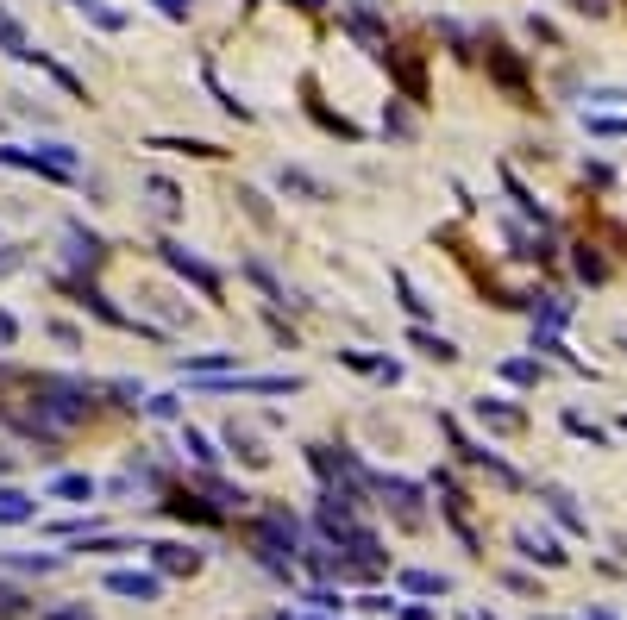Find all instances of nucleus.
<instances>
[{
  "label": "nucleus",
  "mask_w": 627,
  "mask_h": 620,
  "mask_svg": "<svg viewBox=\"0 0 627 620\" xmlns=\"http://www.w3.org/2000/svg\"><path fill=\"white\" fill-rule=\"evenodd\" d=\"M251 552H258L264 570H276V577H289L295 558H301V527L289 508H270L264 520H251Z\"/></svg>",
  "instance_id": "nucleus-1"
},
{
  "label": "nucleus",
  "mask_w": 627,
  "mask_h": 620,
  "mask_svg": "<svg viewBox=\"0 0 627 620\" xmlns=\"http://www.w3.org/2000/svg\"><path fill=\"white\" fill-rule=\"evenodd\" d=\"M32 401L63 426V433H76V426L95 414V383H82V376H38Z\"/></svg>",
  "instance_id": "nucleus-2"
},
{
  "label": "nucleus",
  "mask_w": 627,
  "mask_h": 620,
  "mask_svg": "<svg viewBox=\"0 0 627 620\" xmlns=\"http://www.w3.org/2000/svg\"><path fill=\"white\" fill-rule=\"evenodd\" d=\"M0 163H7V170H32L44 182H76L82 176V151L63 145V138H51V145H7Z\"/></svg>",
  "instance_id": "nucleus-3"
},
{
  "label": "nucleus",
  "mask_w": 627,
  "mask_h": 620,
  "mask_svg": "<svg viewBox=\"0 0 627 620\" xmlns=\"http://www.w3.org/2000/svg\"><path fill=\"white\" fill-rule=\"evenodd\" d=\"M157 257H164V264L182 276V282H195L201 289V301H226V276L207 264V257H195L189 245H176V238H164V245H157Z\"/></svg>",
  "instance_id": "nucleus-4"
},
{
  "label": "nucleus",
  "mask_w": 627,
  "mask_h": 620,
  "mask_svg": "<svg viewBox=\"0 0 627 620\" xmlns=\"http://www.w3.org/2000/svg\"><path fill=\"white\" fill-rule=\"evenodd\" d=\"M63 264L76 270V276H95V270L107 264V238L88 232L82 220H69V226H63Z\"/></svg>",
  "instance_id": "nucleus-5"
},
{
  "label": "nucleus",
  "mask_w": 627,
  "mask_h": 620,
  "mask_svg": "<svg viewBox=\"0 0 627 620\" xmlns=\"http://www.w3.org/2000/svg\"><path fill=\"white\" fill-rule=\"evenodd\" d=\"M370 489H377L383 502L396 508L402 527H421V483H408V476H377V470H370Z\"/></svg>",
  "instance_id": "nucleus-6"
},
{
  "label": "nucleus",
  "mask_w": 627,
  "mask_h": 620,
  "mask_svg": "<svg viewBox=\"0 0 627 620\" xmlns=\"http://www.w3.org/2000/svg\"><path fill=\"white\" fill-rule=\"evenodd\" d=\"M471 414L490 426V433H521V426H527V414H521V408H508L502 395H477V401H471Z\"/></svg>",
  "instance_id": "nucleus-7"
},
{
  "label": "nucleus",
  "mask_w": 627,
  "mask_h": 620,
  "mask_svg": "<svg viewBox=\"0 0 627 620\" xmlns=\"http://www.w3.org/2000/svg\"><path fill=\"white\" fill-rule=\"evenodd\" d=\"M276 188H283V195H301V201H333V188L314 170H301V163H283V170H276Z\"/></svg>",
  "instance_id": "nucleus-8"
},
{
  "label": "nucleus",
  "mask_w": 627,
  "mask_h": 620,
  "mask_svg": "<svg viewBox=\"0 0 627 620\" xmlns=\"http://www.w3.org/2000/svg\"><path fill=\"white\" fill-rule=\"evenodd\" d=\"M107 589L113 595H132V602H157V595H164V577H151V570H113Z\"/></svg>",
  "instance_id": "nucleus-9"
},
{
  "label": "nucleus",
  "mask_w": 627,
  "mask_h": 620,
  "mask_svg": "<svg viewBox=\"0 0 627 620\" xmlns=\"http://www.w3.org/2000/svg\"><path fill=\"white\" fill-rule=\"evenodd\" d=\"M176 370H189V376H226V370H239V351H182Z\"/></svg>",
  "instance_id": "nucleus-10"
},
{
  "label": "nucleus",
  "mask_w": 627,
  "mask_h": 620,
  "mask_svg": "<svg viewBox=\"0 0 627 620\" xmlns=\"http://www.w3.org/2000/svg\"><path fill=\"white\" fill-rule=\"evenodd\" d=\"M408 345L421 357H433V364H458V345L446 339V332H433V326H408Z\"/></svg>",
  "instance_id": "nucleus-11"
},
{
  "label": "nucleus",
  "mask_w": 627,
  "mask_h": 620,
  "mask_svg": "<svg viewBox=\"0 0 627 620\" xmlns=\"http://www.w3.org/2000/svg\"><path fill=\"white\" fill-rule=\"evenodd\" d=\"M138 188L151 195V213H157V220H176V213H182V188H176L170 176H145Z\"/></svg>",
  "instance_id": "nucleus-12"
},
{
  "label": "nucleus",
  "mask_w": 627,
  "mask_h": 620,
  "mask_svg": "<svg viewBox=\"0 0 627 620\" xmlns=\"http://www.w3.org/2000/svg\"><path fill=\"white\" fill-rule=\"evenodd\" d=\"M540 502L552 508V520H559V527H565V533H577V539H584V533H590V520H584V514H577V502H571V495H565V489H540Z\"/></svg>",
  "instance_id": "nucleus-13"
},
{
  "label": "nucleus",
  "mask_w": 627,
  "mask_h": 620,
  "mask_svg": "<svg viewBox=\"0 0 627 620\" xmlns=\"http://www.w3.org/2000/svg\"><path fill=\"white\" fill-rule=\"evenodd\" d=\"M515 545H521V558H533V564H552V570L565 564V545L552 533H515Z\"/></svg>",
  "instance_id": "nucleus-14"
},
{
  "label": "nucleus",
  "mask_w": 627,
  "mask_h": 620,
  "mask_svg": "<svg viewBox=\"0 0 627 620\" xmlns=\"http://www.w3.org/2000/svg\"><path fill=\"white\" fill-rule=\"evenodd\" d=\"M345 32H352L364 51H383V19L364 13V7H345Z\"/></svg>",
  "instance_id": "nucleus-15"
},
{
  "label": "nucleus",
  "mask_w": 627,
  "mask_h": 620,
  "mask_svg": "<svg viewBox=\"0 0 627 620\" xmlns=\"http://www.w3.org/2000/svg\"><path fill=\"white\" fill-rule=\"evenodd\" d=\"M69 7H76L88 26H101V32H126V26H132V19H126L120 7H107V0H69Z\"/></svg>",
  "instance_id": "nucleus-16"
},
{
  "label": "nucleus",
  "mask_w": 627,
  "mask_h": 620,
  "mask_svg": "<svg viewBox=\"0 0 627 620\" xmlns=\"http://www.w3.org/2000/svg\"><path fill=\"white\" fill-rule=\"evenodd\" d=\"M26 520H38V502L26 489H0V527H26Z\"/></svg>",
  "instance_id": "nucleus-17"
},
{
  "label": "nucleus",
  "mask_w": 627,
  "mask_h": 620,
  "mask_svg": "<svg viewBox=\"0 0 627 620\" xmlns=\"http://www.w3.org/2000/svg\"><path fill=\"white\" fill-rule=\"evenodd\" d=\"M490 76H496L508 94H515V101H527V69L508 57V51H490Z\"/></svg>",
  "instance_id": "nucleus-18"
},
{
  "label": "nucleus",
  "mask_w": 627,
  "mask_h": 620,
  "mask_svg": "<svg viewBox=\"0 0 627 620\" xmlns=\"http://www.w3.org/2000/svg\"><path fill=\"white\" fill-rule=\"evenodd\" d=\"M0 51L19 57V63H32V38H26V26H19L7 7H0Z\"/></svg>",
  "instance_id": "nucleus-19"
},
{
  "label": "nucleus",
  "mask_w": 627,
  "mask_h": 620,
  "mask_svg": "<svg viewBox=\"0 0 627 620\" xmlns=\"http://www.w3.org/2000/svg\"><path fill=\"white\" fill-rule=\"evenodd\" d=\"M182 451H189V458H195L201 470H214V464H220V451H214V439H207V433H201V426H189V420H182Z\"/></svg>",
  "instance_id": "nucleus-20"
},
{
  "label": "nucleus",
  "mask_w": 627,
  "mask_h": 620,
  "mask_svg": "<svg viewBox=\"0 0 627 620\" xmlns=\"http://www.w3.org/2000/svg\"><path fill=\"white\" fill-rule=\"evenodd\" d=\"M151 552H157V564H164V570H182V577H195V570H201L195 545H151Z\"/></svg>",
  "instance_id": "nucleus-21"
},
{
  "label": "nucleus",
  "mask_w": 627,
  "mask_h": 620,
  "mask_svg": "<svg viewBox=\"0 0 627 620\" xmlns=\"http://www.w3.org/2000/svg\"><path fill=\"white\" fill-rule=\"evenodd\" d=\"M389 289L402 295V307H408V320H414V326H421V320L433 314V307L421 301V289H414V282H408V270H389Z\"/></svg>",
  "instance_id": "nucleus-22"
},
{
  "label": "nucleus",
  "mask_w": 627,
  "mask_h": 620,
  "mask_svg": "<svg viewBox=\"0 0 627 620\" xmlns=\"http://www.w3.org/2000/svg\"><path fill=\"white\" fill-rule=\"evenodd\" d=\"M402 589L408 595H452V577H439V570H402Z\"/></svg>",
  "instance_id": "nucleus-23"
},
{
  "label": "nucleus",
  "mask_w": 627,
  "mask_h": 620,
  "mask_svg": "<svg viewBox=\"0 0 627 620\" xmlns=\"http://www.w3.org/2000/svg\"><path fill=\"white\" fill-rule=\"evenodd\" d=\"M151 151H182V157H207V163L226 157L220 145H207V138H151Z\"/></svg>",
  "instance_id": "nucleus-24"
},
{
  "label": "nucleus",
  "mask_w": 627,
  "mask_h": 620,
  "mask_svg": "<svg viewBox=\"0 0 627 620\" xmlns=\"http://www.w3.org/2000/svg\"><path fill=\"white\" fill-rule=\"evenodd\" d=\"M502 383L533 389V383H540V357H508V364H502Z\"/></svg>",
  "instance_id": "nucleus-25"
},
{
  "label": "nucleus",
  "mask_w": 627,
  "mask_h": 620,
  "mask_svg": "<svg viewBox=\"0 0 627 620\" xmlns=\"http://www.w3.org/2000/svg\"><path fill=\"white\" fill-rule=\"evenodd\" d=\"M51 495H63V502H95V476H57Z\"/></svg>",
  "instance_id": "nucleus-26"
},
{
  "label": "nucleus",
  "mask_w": 627,
  "mask_h": 620,
  "mask_svg": "<svg viewBox=\"0 0 627 620\" xmlns=\"http://www.w3.org/2000/svg\"><path fill=\"white\" fill-rule=\"evenodd\" d=\"M176 520H220V508H207V502H195V495H170L164 502Z\"/></svg>",
  "instance_id": "nucleus-27"
},
{
  "label": "nucleus",
  "mask_w": 627,
  "mask_h": 620,
  "mask_svg": "<svg viewBox=\"0 0 627 620\" xmlns=\"http://www.w3.org/2000/svg\"><path fill=\"white\" fill-rule=\"evenodd\" d=\"M245 276L258 282V289H264L270 301H289V289H283V282H276V270H270V264H258V257H251V264H245Z\"/></svg>",
  "instance_id": "nucleus-28"
},
{
  "label": "nucleus",
  "mask_w": 627,
  "mask_h": 620,
  "mask_svg": "<svg viewBox=\"0 0 627 620\" xmlns=\"http://www.w3.org/2000/svg\"><path fill=\"white\" fill-rule=\"evenodd\" d=\"M584 132H590V138H627V119H615V113H584Z\"/></svg>",
  "instance_id": "nucleus-29"
},
{
  "label": "nucleus",
  "mask_w": 627,
  "mask_h": 620,
  "mask_svg": "<svg viewBox=\"0 0 627 620\" xmlns=\"http://www.w3.org/2000/svg\"><path fill=\"white\" fill-rule=\"evenodd\" d=\"M565 433H571V439H590V445H609V433H602V426H596V420H584V414H577V408L565 414Z\"/></svg>",
  "instance_id": "nucleus-30"
},
{
  "label": "nucleus",
  "mask_w": 627,
  "mask_h": 620,
  "mask_svg": "<svg viewBox=\"0 0 627 620\" xmlns=\"http://www.w3.org/2000/svg\"><path fill=\"white\" fill-rule=\"evenodd\" d=\"M226 445L239 451L245 464H264V458H270V451H258V439H251V433H239V426H232V433H226Z\"/></svg>",
  "instance_id": "nucleus-31"
},
{
  "label": "nucleus",
  "mask_w": 627,
  "mask_h": 620,
  "mask_svg": "<svg viewBox=\"0 0 627 620\" xmlns=\"http://www.w3.org/2000/svg\"><path fill=\"white\" fill-rule=\"evenodd\" d=\"M145 414H151V420H176L182 401H176V395H145Z\"/></svg>",
  "instance_id": "nucleus-32"
},
{
  "label": "nucleus",
  "mask_w": 627,
  "mask_h": 620,
  "mask_svg": "<svg viewBox=\"0 0 627 620\" xmlns=\"http://www.w3.org/2000/svg\"><path fill=\"white\" fill-rule=\"evenodd\" d=\"M383 132H389V138H414V119H408L402 107H389V113H383Z\"/></svg>",
  "instance_id": "nucleus-33"
},
{
  "label": "nucleus",
  "mask_w": 627,
  "mask_h": 620,
  "mask_svg": "<svg viewBox=\"0 0 627 620\" xmlns=\"http://www.w3.org/2000/svg\"><path fill=\"white\" fill-rule=\"evenodd\" d=\"M44 332H51V339H57L63 351H82V332H76V326H69V320H51V326H44Z\"/></svg>",
  "instance_id": "nucleus-34"
},
{
  "label": "nucleus",
  "mask_w": 627,
  "mask_h": 620,
  "mask_svg": "<svg viewBox=\"0 0 627 620\" xmlns=\"http://www.w3.org/2000/svg\"><path fill=\"white\" fill-rule=\"evenodd\" d=\"M571 270L584 276V282H602V257H596V251H577V257H571Z\"/></svg>",
  "instance_id": "nucleus-35"
},
{
  "label": "nucleus",
  "mask_w": 627,
  "mask_h": 620,
  "mask_svg": "<svg viewBox=\"0 0 627 620\" xmlns=\"http://www.w3.org/2000/svg\"><path fill=\"white\" fill-rule=\"evenodd\" d=\"M19 614H26V595H19V589H0V620H19Z\"/></svg>",
  "instance_id": "nucleus-36"
},
{
  "label": "nucleus",
  "mask_w": 627,
  "mask_h": 620,
  "mask_svg": "<svg viewBox=\"0 0 627 620\" xmlns=\"http://www.w3.org/2000/svg\"><path fill=\"white\" fill-rule=\"evenodd\" d=\"M364 614H396V595H358Z\"/></svg>",
  "instance_id": "nucleus-37"
},
{
  "label": "nucleus",
  "mask_w": 627,
  "mask_h": 620,
  "mask_svg": "<svg viewBox=\"0 0 627 620\" xmlns=\"http://www.w3.org/2000/svg\"><path fill=\"white\" fill-rule=\"evenodd\" d=\"M157 13H164V19H176V26H182V19L195 13V0H157Z\"/></svg>",
  "instance_id": "nucleus-38"
},
{
  "label": "nucleus",
  "mask_w": 627,
  "mask_h": 620,
  "mask_svg": "<svg viewBox=\"0 0 627 620\" xmlns=\"http://www.w3.org/2000/svg\"><path fill=\"white\" fill-rule=\"evenodd\" d=\"M13 270H26V251H19V245H0V276H13Z\"/></svg>",
  "instance_id": "nucleus-39"
},
{
  "label": "nucleus",
  "mask_w": 627,
  "mask_h": 620,
  "mask_svg": "<svg viewBox=\"0 0 627 620\" xmlns=\"http://www.w3.org/2000/svg\"><path fill=\"white\" fill-rule=\"evenodd\" d=\"M13 345H19V320L0 307V351H13Z\"/></svg>",
  "instance_id": "nucleus-40"
},
{
  "label": "nucleus",
  "mask_w": 627,
  "mask_h": 620,
  "mask_svg": "<svg viewBox=\"0 0 627 620\" xmlns=\"http://www.w3.org/2000/svg\"><path fill=\"white\" fill-rule=\"evenodd\" d=\"M584 176H590L596 188H615V170H609V163H584Z\"/></svg>",
  "instance_id": "nucleus-41"
},
{
  "label": "nucleus",
  "mask_w": 627,
  "mask_h": 620,
  "mask_svg": "<svg viewBox=\"0 0 627 620\" xmlns=\"http://www.w3.org/2000/svg\"><path fill=\"white\" fill-rule=\"evenodd\" d=\"M44 620H95V614H88V608H51Z\"/></svg>",
  "instance_id": "nucleus-42"
},
{
  "label": "nucleus",
  "mask_w": 627,
  "mask_h": 620,
  "mask_svg": "<svg viewBox=\"0 0 627 620\" xmlns=\"http://www.w3.org/2000/svg\"><path fill=\"white\" fill-rule=\"evenodd\" d=\"M396 614H402V620H439L433 608H396Z\"/></svg>",
  "instance_id": "nucleus-43"
},
{
  "label": "nucleus",
  "mask_w": 627,
  "mask_h": 620,
  "mask_svg": "<svg viewBox=\"0 0 627 620\" xmlns=\"http://www.w3.org/2000/svg\"><path fill=\"white\" fill-rule=\"evenodd\" d=\"M283 7H301V13H314V7H327V0H283Z\"/></svg>",
  "instance_id": "nucleus-44"
},
{
  "label": "nucleus",
  "mask_w": 627,
  "mask_h": 620,
  "mask_svg": "<svg viewBox=\"0 0 627 620\" xmlns=\"http://www.w3.org/2000/svg\"><path fill=\"white\" fill-rule=\"evenodd\" d=\"M571 7H577V13H602V0H571Z\"/></svg>",
  "instance_id": "nucleus-45"
},
{
  "label": "nucleus",
  "mask_w": 627,
  "mask_h": 620,
  "mask_svg": "<svg viewBox=\"0 0 627 620\" xmlns=\"http://www.w3.org/2000/svg\"><path fill=\"white\" fill-rule=\"evenodd\" d=\"M584 620H615V614H609V608H590V614H584Z\"/></svg>",
  "instance_id": "nucleus-46"
},
{
  "label": "nucleus",
  "mask_w": 627,
  "mask_h": 620,
  "mask_svg": "<svg viewBox=\"0 0 627 620\" xmlns=\"http://www.w3.org/2000/svg\"><path fill=\"white\" fill-rule=\"evenodd\" d=\"M13 470V458H7V445H0V476H7Z\"/></svg>",
  "instance_id": "nucleus-47"
},
{
  "label": "nucleus",
  "mask_w": 627,
  "mask_h": 620,
  "mask_svg": "<svg viewBox=\"0 0 627 620\" xmlns=\"http://www.w3.org/2000/svg\"><path fill=\"white\" fill-rule=\"evenodd\" d=\"M615 345H621V351H627V326H621V332H615Z\"/></svg>",
  "instance_id": "nucleus-48"
},
{
  "label": "nucleus",
  "mask_w": 627,
  "mask_h": 620,
  "mask_svg": "<svg viewBox=\"0 0 627 620\" xmlns=\"http://www.w3.org/2000/svg\"><path fill=\"white\" fill-rule=\"evenodd\" d=\"M477 620H502V614H477Z\"/></svg>",
  "instance_id": "nucleus-49"
},
{
  "label": "nucleus",
  "mask_w": 627,
  "mask_h": 620,
  "mask_svg": "<svg viewBox=\"0 0 627 620\" xmlns=\"http://www.w3.org/2000/svg\"><path fill=\"white\" fill-rule=\"evenodd\" d=\"M621 433H627V420H621Z\"/></svg>",
  "instance_id": "nucleus-50"
}]
</instances>
